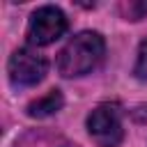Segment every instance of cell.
I'll list each match as a JSON object with an SVG mask.
<instances>
[{
	"instance_id": "cell-1",
	"label": "cell",
	"mask_w": 147,
	"mask_h": 147,
	"mask_svg": "<svg viewBox=\"0 0 147 147\" xmlns=\"http://www.w3.org/2000/svg\"><path fill=\"white\" fill-rule=\"evenodd\" d=\"M103 53H106L103 37L99 32L83 30L67 41V46L57 53L55 64L64 78H74V76H83L96 69L103 60Z\"/></svg>"
},
{
	"instance_id": "cell-2",
	"label": "cell",
	"mask_w": 147,
	"mask_h": 147,
	"mask_svg": "<svg viewBox=\"0 0 147 147\" xmlns=\"http://www.w3.org/2000/svg\"><path fill=\"white\" fill-rule=\"evenodd\" d=\"M87 133L99 147H117L124 140L119 106L117 103H99L87 115Z\"/></svg>"
},
{
	"instance_id": "cell-3",
	"label": "cell",
	"mask_w": 147,
	"mask_h": 147,
	"mask_svg": "<svg viewBox=\"0 0 147 147\" xmlns=\"http://www.w3.org/2000/svg\"><path fill=\"white\" fill-rule=\"evenodd\" d=\"M46 71H48V60L30 46L14 51L7 62V74L14 87H32L44 80Z\"/></svg>"
},
{
	"instance_id": "cell-4",
	"label": "cell",
	"mask_w": 147,
	"mask_h": 147,
	"mask_svg": "<svg viewBox=\"0 0 147 147\" xmlns=\"http://www.w3.org/2000/svg\"><path fill=\"white\" fill-rule=\"evenodd\" d=\"M67 28H69V21L62 14V9L53 5H44L28 21V41L32 46H48L57 41L67 32Z\"/></svg>"
},
{
	"instance_id": "cell-5",
	"label": "cell",
	"mask_w": 147,
	"mask_h": 147,
	"mask_svg": "<svg viewBox=\"0 0 147 147\" xmlns=\"http://www.w3.org/2000/svg\"><path fill=\"white\" fill-rule=\"evenodd\" d=\"M64 106V96L60 90H51L48 94L39 96L37 101H32L28 106V115L30 117H37V119H44V117H51L53 113H57L60 108Z\"/></svg>"
},
{
	"instance_id": "cell-6",
	"label": "cell",
	"mask_w": 147,
	"mask_h": 147,
	"mask_svg": "<svg viewBox=\"0 0 147 147\" xmlns=\"http://www.w3.org/2000/svg\"><path fill=\"white\" fill-rule=\"evenodd\" d=\"M133 74H136V78L147 80V39H145V41L140 44V48H138V57H136Z\"/></svg>"
},
{
	"instance_id": "cell-7",
	"label": "cell",
	"mask_w": 147,
	"mask_h": 147,
	"mask_svg": "<svg viewBox=\"0 0 147 147\" xmlns=\"http://www.w3.org/2000/svg\"><path fill=\"white\" fill-rule=\"evenodd\" d=\"M122 11L129 21H140L145 14H147V2H129V5H122Z\"/></svg>"
},
{
	"instance_id": "cell-8",
	"label": "cell",
	"mask_w": 147,
	"mask_h": 147,
	"mask_svg": "<svg viewBox=\"0 0 147 147\" xmlns=\"http://www.w3.org/2000/svg\"><path fill=\"white\" fill-rule=\"evenodd\" d=\"M67 147H71V145H67Z\"/></svg>"
}]
</instances>
